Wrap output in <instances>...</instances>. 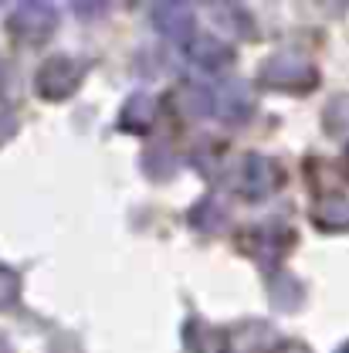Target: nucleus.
Segmentation results:
<instances>
[{"label": "nucleus", "instance_id": "2", "mask_svg": "<svg viewBox=\"0 0 349 353\" xmlns=\"http://www.w3.org/2000/svg\"><path fill=\"white\" fill-rule=\"evenodd\" d=\"M85 79V65L78 58H68V54H54L47 58L38 75H34V88L41 99H51V102H61L68 95H75V88L82 85Z\"/></svg>", "mask_w": 349, "mask_h": 353}, {"label": "nucleus", "instance_id": "17", "mask_svg": "<svg viewBox=\"0 0 349 353\" xmlns=\"http://www.w3.org/2000/svg\"><path fill=\"white\" fill-rule=\"evenodd\" d=\"M14 132H17V116H14V109L7 102H0V146L7 139H14Z\"/></svg>", "mask_w": 349, "mask_h": 353}, {"label": "nucleus", "instance_id": "13", "mask_svg": "<svg viewBox=\"0 0 349 353\" xmlns=\"http://www.w3.org/2000/svg\"><path fill=\"white\" fill-rule=\"evenodd\" d=\"M326 130L339 139H349V95H336L326 105Z\"/></svg>", "mask_w": 349, "mask_h": 353}, {"label": "nucleus", "instance_id": "15", "mask_svg": "<svg viewBox=\"0 0 349 353\" xmlns=\"http://www.w3.org/2000/svg\"><path fill=\"white\" fill-rule=\"evenodd\" d=\"M17 296H21V279H17V272L0 265V309L14 306Z\"/></svg>", "mask_w": 349, "mask_h": 353}, {"label": "nucleus", "instance_id": "6", "mask_svg": "<svg viewBox=\"0 0 349 353\" xmlns=\"http://www.w3.org/2000/svg\"><path fill=\"white\" fill-rule=\"evenodd\" d=\"M288 245H292V234L285 228H275V224H258L244 238V248L262 265H278L282 255L288 252Z\"/></svg>", "mask_w": 349, "mask_h": 353}, {"label": "nucleus", "instance_id": "11", "mask_svg": "<svg viewBox=\"0 0 349 353\" xmlns=\"http://www.w3.org/2000/svg\"><path fill=\"white\" fill-rule=\"evenodd\" d=\"M312 221L326 231H346L349 228V201L346 197H329L322 201L315 211H312Z\"/></svg>", "mask_w": 349, "mask_h": 353}, {"label": "nucleus", "instance_id": "16", "mask_svg": "<svg viewBox=\"0 0 349 353\" xmlns=\"http://www.w3.org/2000/svg\"><path fill=\"white\" fill-rule=\"evenodd\" d=\"M142 167H146L153 176H170L173 174V167H176V160L170 157V150H163V146H160L156 153H149V157L142 160Z\"/></svg>", "mask_w": 349, "mask_h": 353}, {"label": "nucleus", "instance_id": "7", "mask_svg": "<svg viewBox=\"0 0 349 353\" xmlns=\"http://www.w3.org/2000/svg\"><path fill=\"white\" fill-rule=\"evenodd\" d=\"M153 28L176 44L193 41V10L187 3H156L153 7Z\"/></svg>", "mask_w": 349, "mask_h": 353}, {"label": "nucleus", "instance_id": "18", "mask_svg": "<svg viewBox=\"0 0 349 353\" xmlns=\"http://www.w3.org/2000/svg\"><path fill=\"white\" fill-rule=\"evenodd\" d=\"M0 353H10V347H7V340L0 336Z\"/></svg>", "mask_w": 349, "mask_h": 353}, {"label": "nucleus", "instance_id": "4", "mask_svg": "<svg viewBox=\"0 0 349 353\" xmlns=\"http://www.w3.org/2000/svg\"><path fill=\"white\" fill-rule=\"evenodd\" d=\"M54 24H58V10L51 3H34V0L31 3H17L14 14L7 17V31L28 44L44 41L54 31Z\"/></svg>", "mask_w": 349, "mask_h": 353}, {"label": "nucleus", "instance_id": "12", "mask_svg": "<svg viewBox=\"0 0 349 353\" xmlns=\"http://www.w3.org/2000/svg\"><path fill=\"white\" fill-rule=\"evenodd\" d=\"M268 296L278 309H292L302 303V285L292 279V275H275L271 285H268Z\"/></svg>", "mask_w": 349, "mask_h": 353}, {"label": "nucleus", "instance_id": "1", "mask_svg": "<svg viewBox=\"0 0 349 353\" xmlns=\"http://www.w3.org/2000/svg\"><path fill=\"white\" fill-rule=\"evenodd\" d=\"M262 82L268 88H288V92H308L319 85V68L308 61L306 54L295 51H278L271 58H264L262 65Z\"/></svg>", "mask_w": 349, "mask_h": 353}, {"label": "nucleus", "instance_id": "14", "mask_svg": "<svg viewBox=\"0 0 349 353\" xmlns=\"http://www.w3.org/2000/svg\"><path fill=\"white\" fill-rule=\"evenodd\" d=\"M180 105H183L190 116H214V88L190 85L180 95Z\"/></svg>", "mask_w": 349, "mask_h": 353}, {"label": "nucleus", "instance_id": "9", "mask_svg": "<svg viewBox=\"0 0 349 353\" xmlns=\"http://www.w3.org/2000/svg\"><path fill=\"white\" fill-rule=\"evenodd\" d=\"M156 123V99L146 92L129 95V102L123 105V130L126 132H149Z\"/></svg>", "mask_w": 349, "mask_h": 353}, {"label": "nucleus", "instance_id": "10", "mask_svg": "<svg viewBox=\"0 0 349 353\" xmlns=\"http://www.w3.org/2000/svg\"><path fill=\"white\" fill-rule=\"evenodd\" d=\"M187 221H190V228L193 231H204V234H214V231H220L224 224H227V211L220 208L218 201H197L193 208H190V214H187Z\"/></svg>", "mask_w": 349, "mask_h": 353}, {"label": "nucleus", "instance_id": "5", "mask_svg": "<svg viewBox=\"0 0 349 353\" xmlns=\"http://www.w3.org/2000/svg\"><path fill=\"white\" fill-rule=\"evenodd\" d=\"M255 112V95L248 82H224L214 88V116L224 123H244Z\"/></svg>", "mask_w": 349, "mask_h": 353}, {"label": "nucleus", "instance_id": "8", "mask_svg": "<svg viewBox=\"0 0 349 353\" xmlns=\"http://www.w3.org/2000/svg\"><path fill=\"white\" fill-rule=\"evenodd\" d=\"M187 54L200 72H211V75H220L234 61V48L227 41H220V38H193L187 44Z\"/></svg>", "mask_w": 349, "mask_h": 353}, {"label": "nucleus", "instance_id": "3", "mask_svg": "<svg viewBox=\"0 0 349 353\" xmlns=\"http://www.w3.org/2000/svg\"><path fill=\"white\" fill-rule=\"evenodd\" d=\"M278 183H282L278 167H275L268 157H262V153L241 157V163L234 167V180H231V187H234L241 197H251V201H262L268 194H275Z\"/></svg>", "mask_w": 349, "mask_h": 353}, {"label": "nucleus", "instance_id": "19", "mask_svg": "<svg viewBox=\"0 0 349 353\" xmlns=\"http://www.w3.org/2000/svg\"><path fill=\"white\" fill-rule=\"evenodd\" d=\"M336 353H349V343H343V347H339V350H336Z\"/></svg>", "mask_w": 349, "mask_h": 353}]
</instances>
